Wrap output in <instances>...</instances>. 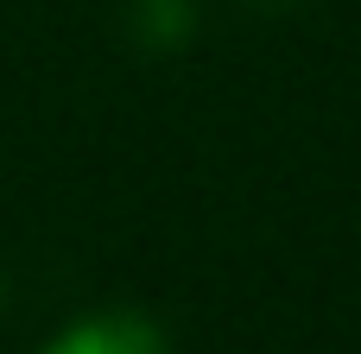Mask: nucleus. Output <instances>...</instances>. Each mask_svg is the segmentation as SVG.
Returning a JSON list of instances; mask_svg holds the SVG:
<instances>
[{"label":"nucleus","mask_w":361,"mask_h":354,"mask_svg":"<svg viewBox=\"0 0 361 354\" xmlns=\"http://www.w3.org/2000/svg\"><path fill=\"white\" fill-rule=\"evenodd\" d=\"M127 32L140 51H178L197 32V6L190 0H133L127 6Z\"/></svg>","instance_id":"obj_2"},{"label":"nucleus","mask_w":361,"mask_h":354,"mask_svg":"<svg viewBox=\"0 0 361 354\" xmlns=\"http://www.w3.org/2000/svg\"><path fill=\"white\" fill-rule=\"evenodd\" d=\"M44 354H171V342L146 310H89L63 336H51Z\"/></svg>","instance_id":"obj_1"},{"label":"nucleus","mask_w":361,"mask_h":354,"mask_svg":"<svg viewBox=\"0 0 361 354\" xmlns=\"http://www.w3.org/2000/svg\"><path fill=\"white\" fill-rule=\"evenodd\" d=\"M247 6H260V13H286V6H305V0H247Z\"/></svg>","instance_id":"obj_3"}]
</instances>
